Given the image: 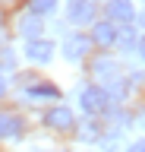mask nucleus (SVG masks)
<instances>
[{
	"instance_id": "4468645a",
	"label": "nucleus",
	"mask_w": 145,
	"mask_h": 152,
	"mask_svg": "<svg viewBox=\"0 0 145 152\" xmlns=\"http://www.w3.org/2000/svg\"><path fill=\"white\" fill-rule=\"evenodd\" d=\"M95 133H98L95 124H82V136H95Z\"/></svg>"
},
{
	"instance_id": "9d476101",
	"label": "nucleus",
	"mask_w": 145,
	"mask_h": 152,
	"mask_svg": "<svg viewBox=\"0 0 145 152\" xmlns=\"http://www.w3.org/2000/svg\"><path fill=\"white\" fill-rule=\"evenodd\" d=\"M114 41H117L120 48H126V51H129V48H136V32L126 26V28H120V32H117V38H114Z\"/></svg>"
},
{
	"instance_id": "f8f14e48",
	"label": "nucleus",
	"mask_w": 145,
	"mask_h": 152,
	"mask_svg": "<svg viewBox=\"0 0 145 152\" xmlns=\"http://www.w3.org/2000/svg\"><path fill=\"white\" fill-rule=\"evenodd\" d=\"M29 95H38V98H57V89H54V86H32Z\"/></svg>"
},
{
	"instance_id": "0eeeda50",
	"label": "nucleus",
	"mask_w": 145,
	"mask_h": 152,
	"mask_svg": "<svg viewBox=\"0 0 145 152\" xmlns=\"http://www.w3.org/2000/svg\"><path fill=\"white\" fill-rule=\"evenodd\" d=\"M19 32H22V38H38V32H41V19H38V13L22 16V19H19Z\"/></svg>"
},
{
	"instance_id": "f03ea898",
	"label": "nucleus",
	"mask_w": 145,
	"mask_h": 152,
	"mask_svg": "<svg viewBox=\"0 0 145 152\" xmlns=\"http://www.w3.org/2000/svg\"><path fill=\"white\" fill-rule=\"evenodd\" d=\"M88 48H92V38L69 35L66 41H63V57H66V60H82V57L88 54Z\"/></svg>"
},
{
	"instance_id": "dca6fc26",
	"label": "nucleus",
	"mask_w": 145,
	"mask_h": 152,
	"mask_svg": "<svg viewBox=\"0 0 145 152\" xmlns=\"http://www.w3.org/2000/svg\"><path fill=\"white\" fill-rule=\"evenodd\" d=\"M139 54H142V60H145V38L139 41Z\"/></svg>"
},
{
	"instance_id": "423d86ee",
	"label": "nucleus",
	"mask_w": 145,
	"mask_h": 152,
	"mask_svg": "<svg viewBox=\"0 0 145 152\" xmlns=\"http://www.w3.org/2000/svg\"><path fill=\"white\" fill-rule=\"evenodd\" d=\"M107 16L114 19V22H129V19L136 16V10L129 0H110L107 3Z\"/></svg>"
},
{
	"instance_id": "1a4fd4ad",
	"label": "nucleus",
	"mask_w": 145,
	"mask_h": 152,
	"mask_svg": "<svg viewBox=\"0 0 145 152\" xmlns=\"http://www.w3.org/2000/svg\"><path fill=\"white\" fill-rule=\"evenodd\" d=\"M22 133V121L10 117V114H0V136H19Z\"/></svg>"
},
{
	"instance_id": "ddd939ff",
	"label": "nucleus",
	"mask_w": 145,
	"mask_h": 152,
	"mask_svg": "<svg viewBox=\"0 0 145 152\" xmlns=\"http://www.w3.org/2000/svg\"><path fill=\"white\" fill-rule=\"evenodd\" d=\"M117 73V64H110V60H98L95 64V76H114Z\"/></svg>"
},
{
	"instance_id": "a211bd4d",
	"label": "nucleus",
	"mask_w": 145,
	"mask_h": 152,
	"mask_svg": "<svg viewBox=\"0 0 145 152\" xmlns=\"http://www.w3.org/2000/svg\"><path fill=\"white\" fill-rule=\"evenodd\" d=\"M139 22H142V28H145V13H142V16H139Z\"/></svg>"
},
{
	"instance_id": "6e6552de",
	"label": "nucleus",
	"mask_w": 145,
	"mask_h": 152,
	"mask_svg": "<svg viewBox=\"0 0 145 152\" xmlns=\"http://www.w3.org/2000/svg\"><path fill=\"white\" fill-rule=\"evenodd\" d=\"M114 38H117V28L110 26V22H98V26H95L92 41H98V45H114Z\"/></svg>"
},
{
	"instance_id": "f3484780",
	"label": "nucleus",
	"mask_w": 145,
	"mask_h": 152,
	"mask_svg": "<svg viewBox=\"0 0 145 152\" xmlns=\"http://www.w3.org/2000/svg\"><path fill=\"white\" fill-rule=\"evenodd\" d=\"M3 92H6V83H3V76H0V95H3Z\"/></svg>"
},
{
	"instance_id": "9b49d317",
	"label": "nucleus",
	"mask_w": 145,
	"mask_h": 152,
	"mask_svg": "<svg viewBox=\"0 0 145 152\" xmlns=\"http://www.w3.org/2000/svg\"><path fill=\"white\" fill-rule=\"evenodd\" d=\"M54 3H57V0H29V10L32 13H50V10H54Z\"/></svg>"
},
{
	"instance_id": "2eb2a0df",
	"label": "nucleus",
	"mask_w": 145,
	"mask_h": 152,
	"mask_svg": "<svg viewBox=\"0 0 145 152\" xmlns=\"http://www.w3.org/2000/svg\"><path fill=\"white\" fill-rule=\"evenodd\" d=\"M133 149H139V152H145V140H136V142H133Z\"/></svg>"
},
{
	"instance_id": "39448f33",
	"label": "nucleus",
	"mask_w": 145,
	"mask_h": 152,
	"mask_svg": "<svg viewBox=\"0 0 145 152\" xmlns=\"http://www.w3.org/2000/svg\"><path fill=\"white\" fill-rule=\"evenodd\" d=\"M44 121H48V127H54V130H69V127H73V111H69V108H50V111L44 114Z\"/></svg>"
},
{
	"instance_id": "f257e3e1",
	"label": "nucleus",
	"mask_w": 145,
	"mask_h": 152,
	"mask_svg": "<svg viewBox=\"0 0 145 152\" xmlns=\"http://www.w3.org/2000/svg\"><path fill=\"white\" fill-rule=\"evenodd\" d=\"M79 102H82V108H85L88 114H101L107 108V92H104V89H98V86H92V89L82 92Z\"/></svg>"
},
{
	"instance_id": "20e7f679",
	"label": "nucleus",
	"mask_w": 145,
	"mask_h": 152,
	"mask_svg": "<svg viewBox=\"0 0 145 152\" xmlns=\"http://www.w3.org/2000/svg\"><path fill=\"white\" fill-rule=\"evenodd\" d=\"M92 19H95V3H92V0H73V3H69V22L85 26Z\"/></svg>"
},
{
	"instance_id": "7ed1b4c3",
	"label": "nucleus",
	"mask_w": 145,
	"mask_h": 152,
	"mask_svg": "<svg viewBox=\"0 0 145 152\" xmlns=\"http://www.w3.org/2000/svg\"><path fill=\"white\" fill-rule=\"evenodd\" d=\"M25 57L35 60V64H48L50 57H54V45H50V41H41V38H29Z\"/></svg>"
}]
</instances>
